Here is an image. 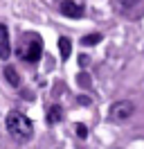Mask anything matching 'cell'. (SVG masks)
I'll list each match as a JSON object with an SVG mask.
<instances>
[{"instance_id":"5","label":"cell","mask_w":144,"mask_h":149,"mask_svg":"<svg viewBox=\"0 0 144 149\" xmlns=\"http://www.w3.org/2000/svg\"><path fill=\"white\" fill-rule=\"evenodd\" d=\"M61 118H63V109L54 104V106H50V111H47V118H45V120L50 122V124H56Z\"/></svg>"},{"instance_id":"4","label":"cell","mask_w":144,"mask_h":149,"mask_svg":"<svg viewBox=\"0 0 144 149\" xmlns=\"http://www.w3.org/2000/svg\"><path fill=\"white\" fill-rule=\"evenodd\" d=\"M61 11L68 16V18H79L81 14H83V7H81L79 2H74V0H63L61 2Z\"/></svg>"},{"instance_id":"14","label":"cell","mask_w":144,"mask_h":149,"mask_svg":"<svg viewBox=\"0 0 144 149\" xmlns=\"http://www.w3.org/2000/svg\"><path fill=\"white\" fill-rule=\"evenodd\" d=\"M79 65H88V56H79Z\"/></svg>"},{"instance_id":"11","label":"cell","mask_w":144,"mask_h":149,"mask_svg":"<svg viewBox=\"0 0 144 149\" xmlns=\"http://www.w3.org/2000/svg\"><path fill=\"white\" fill-rule=\"evenodd\" d=\"M77 136H79V138H86V136H88V129H86V124H77Z\"/></svg>"},{"instance_id":"2","label":"cell","mask_w":144,"mask_h":149,"mask_svg":"<svg viewBox=\"0 0 144 149\" xmlns=\"http://www.w3.org/2000/svg\"><path fill=\"white\" fill-rule=\"evenodd\" d=\"M41 54H43V43H41V38L36 34H32V38L27 41V45L20 47V56L25 61H29V63H36L41 59Z\"/></svg>"},{"instance_id":"12","label":"cell","mask_w":144,"mask_h":149,"mask_svg":"<svg viewBox=\"0 0 144 149\" xmlns=\"http://www.w3.org/2000/svg\"><path fill=\"white\" fill-rule=\"evenodd\" d=\"M2 38H9V32H7L5 25H0V41H2Z\"/></svg>"},{"instance_id":"8","label":"cell","mask_w":144,"mask_h":149,"mask_svg":"<svg viewBox=\"0 0 144 149\" xmlns=\"http://www.w3.org/2000/svg\"><path fill=\"white\" fill-rule=\"evenodd\" d=\"M9 54H11V45H9V38H2V41H0V59H2V61H7Z\"/></svg>"},{"instance_id":"6","label":"cell","mask_w":144,"mask_h":149,"mask_svg":"<svg viewBox=\"0 0 144 149\" xmlns=\"http://www.w3.org/2000/svg\"><path fill=\"white\" fill-rule=\"evenodd\" d=\"M5 79H7L11 86H20V77H18L16 68H11V65H7V68H5Z\"/></svg>"},{"instance_id":"1","label":"cell","mask_w":144,"mask_h":149,"mask_svg":"<svg viewBox=\"0 0 144 149\" xmlns=\"http://www.w3.org/2000/svg\"><path fill=\"white\" fill-rule=\"evenodd\" d=\"M7 129L16 140H29L32 133H34V124H32V120L27 115H23L18 111H11L7 115Z\"/></svg>"},{"instance_id":"13","label":"cell","mask_w":144,"mask_h":149,"mask_svg":"<svg viewBox=\"0 0 144 149\" xmlns=\"http://www.w3.org/2000/svg\"><path fill=\"white\" fill-rule=\"evenodd\" d=\"M79 104H90V97H86V95H79Z\"/></svg>"},{"instance_id":"3","label":"cell","mask_w":144,"mask_h":149,"mask_svg":"<svg viewBox=\"0 0 144 149\" xmlns=\"http://www.w3.org/2000/svg\"><path fill=\"white\" fill-rule=\"evenodd\" d=\"M133 113H135V104L131 102V100H119V102H115L110 106V120L113 122H124V120H128Z\"/></svg>"},{"instance_id":"9","label":"cell","mask_w":144,"mask_h":149,"mask_svg":"<svg viewBox=\"0 0 144 149\" xmlns=\"http://www.w3.org/2000/svg\"><path fill=\"white\" fill-rule=\"evenodd\" d=\"M99 41H101V34H88V36L81 38L83 45H95V43H99Z\"/></svg>"},{"instance_id":"7","label":"cell","mask_w":144,"mask_h":149,"mask_svg":"<svg viewBox=\"0 0 144 149\" xmlns=\"http://www.w3.org/2000/svg\"><path fill=\"white\" fill-rule=\"evenodd\" d=\"M59 50H61V56H63V61L70 56V50H72V43H70V38L68 36H61L59 38Z\"/></svg>"},{"instance_id":"10","label":"cell","mask_w":144,"mask_h":149,"mask_svg":"<svg viewBox=\"0 0 144 149\" xmlns=\"http://www.w3.org/2000/svg\"><path fill=\"white\" fill-rule=\"evenodd\" d=\"M137 0H115V7L117 9H122V11H126V9H131Z\"/></svg>"}]
</instances>
